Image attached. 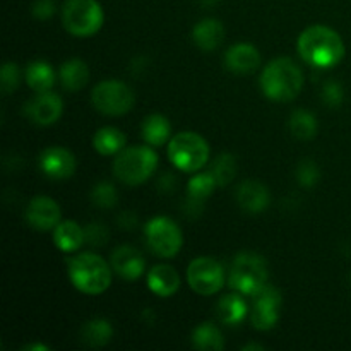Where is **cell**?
<instances>
[{"label": "cell", "mask_w": 351, "mask_h": 351, "mask_svg": "<svg viewBox=\"0 0 351 351\" xmlns=\"http://www.w3.org/2000/svg\"><path fill=\"white\" fill-rule=\"evenodd\" d=\"M302 60L317 69H332L345 57V43L335 29L322 24L302 31L297 41Z\"/></svg>", "instance_id": "1"}, {"label": "cell", "mask_w": 351, "mask_h": 351, "mask_svg": "<svg viewBox=\"0 0 351 351\" xmlns=\"http://www.w3.org/2000/svg\"><path fill=\"white\" fill-rule=\"evenodd\" d=\"M261 88L269 99L287 103L297 98L304 88V72L291 58L271 60L261 75Z\"/></svg>", "instance_id": "2"}, {"label": "cell", "mask_w": 351, "mask_h": 351, "mask_svg": "<svg viewBox=\"0 0 351 351\" xmlns=\"http://www.w3.org/2000/svg\"><path fill=\"white\" fill-rule=\"evenodd\" d=\"M69 278L81 293L101 295L112 285V269L103 257L82 252L69 263Z\"/></svg>", "instance_id": "3"}, {"label": "cell", "mask_w": 351, "mask_h": 351, "mask_svg": "<svg viewBox=\"0 0 351 351\" xmlns=\"http://www.w3.org/2000/svg\"><path fill=\"white\" fill-rule=\"evenodd\" d=\"M158 154L149 146H130L119 153L113 161V175L122 184L141 185L156 171Z\"/></svg>", "instance_id": "4"}, {"label": "cell", "mask_w": 351, "mask_h": 351, "mask_svg": "<svg viewBox=\"0 0 351 351\" xmlns=\"http://www.w3.org/2000/svg\"><path fill=\"white\" fill-rule=\"evenodd\" d=\"M168 158L177 170L195 173L209 161V144L197 132H178L168 141Z\"/></svg>", "instance_id": "5"}, {"label": "cell", "mask_w": 351, "mask_h": 351, "mask_svg": "<svg viewBox=\"0 0 351 351\" xmlns=\"http://www.w3.org/2000/svg\"><path fill=\"white\" fill-rule=\"evenodd\" d=\"M267 264L263 256L256 252H240L233 259L230 287L242 295L256 297L267 285Z\"/></svg>", "instance_id": "6"}, {"label": "cell", "mask_w": 351, "mask_h": 351, "mask_svg": "<svg viewBox=\"0 0 351 351\" xmlns=\"http://www.w3.org/2000/svg\"><path fill=\"white\" fill-rule=\"evenodd\" d=\"M103 21L105 14L96 0H67L62 9V23L72 36H93L101 29Z\"/></svg>", "instance_id": "7"}, {"label": "cell", "mask_w": 351, "mask_h": 351, "mask_svg": "<svg viewBox=\"0 0 351 351\" xmlns=\"http://www.w3.org/2000/svg\"><path fill=\"white\" fill-rule=\"evenodd\" d=\"M134 101L136 95L122 81H103L91 91L93 106L105 115H123L132 110Z\"/></svg>", "instance_id": "8"}, {"label": "cell", "mask_w": 351, "mask_h": 351, "mask_svg": "<svg viewBox=\"0 0 351 351\" xmlns=\"http://www.w3.org/2000/svg\"><path fill=\"white\" fill-rule=\"evenodd\" d=\"M144 233H146V240L151 250L158 257L171 259L180 252L184 235H182L177 223L171 221L170 218H165V216L153 218L151 221H147Z\"/></svg>", "instance_id": "9"}, {"label": "cell", "mask_w": 351, "mask_h": 351, "mask_svg": "<svg viewBox=\"0 0 351 351\" xmlns=\"http://www.w3.org/2000/svg\"><path fill=\"white\" fill-rule=\"evenodd\" d=\"M187 283L197 295H215L225 285V271L211 257H197L187 267Z\"/></svg>", "instance_id": "10"}, {"label": "cell", "mask_w": 351, "mask_h": 351, "mask_svg": "<svg viewBox=\"0 0 351 351\" xmlns=\"http://www.w3.org/2000/svg\"><path fill=\"white\" fill-rule=\"evenodd\" d=\"M281 308V293L274 287H266L254 297L250 324L257 331H271L278 324Z\"/></svg>", "instance_id": "11"}, {"label": "cell", "mask_w": 351, "mask_h": 351, "mask_svg": "<svg viewBox=\"0 0 351 351\" xmlns=\"http://www.w3.org/2000/svg\"><path fill=\"white\" fill-rule=\"evenodd\" d=\"M60 206L48 195H36L26 208V219L38 232H48L60 223Z\"/></svg>", "instance_id": "12"}, {"label": "cell", "mask_w": 351, "mask_h": 351, "mask_svg": "<svg viewBox=\"0 0 351 351\" xmlns=\"http://www.w3.org/2000/svg\"><path fill=\"white\" fill-rule=\"evenodd\" d=\"M75 156L69 149L60 146L47 147L40 154V168L47 177L55 178V180H65L74 175Z\"/></svg>", "instance_id": "13"}, {"label": "cell", "mask_w": 351, "mask_h": 351, "mask_svg": "<svg viewBox=\"0 0 351 351\" xmlns=\"http://www.w3.org/2000/svg\"><path fill=\"white\" fill-rule=\"evenodd\" d=\"M64 112L62 98L55 93H38L33 99L26 103V115L31 122L38 125H51L57 122Z\"/></svg>", "instance_id": "14"}, {"label": "cell", "mask_w": 351, "mask_h": 351, "mask_svg": "<svg viewBox=\"0 0 351 351\" xmlns=\"http://www.w3.org/2000/svg\"><path fill=\"white\" fill-rule=\"evenodd\" d=\"M112 269L127 281H136L146 269V261L134 247L120 245L112 254Z\"/></svg>", "instance_id": "15"}, {"label": "cell", "mask_w": 351, "mask_h": 351, "mask_svg": "<svg viewBox=\"0 0 351 351\" xmlns=\"http://www.w3.org/2000/svg\"><path fill=\"white\" fill-rule=\"evenodd\" d=\"M225 65L233 74H252L261 65V53L254 45L237 43L226 50Z\"/></svg>", "instance_id": "16"}, {"label": "cell", "mask_w": 351, "mask_h": 351, "mask_svg": "<svg viewBox=\"0 0 351 351\" xmlns=\"http://www.w3.org/2000/svg\"><path fill=\"white\" fill-rule=\"evenodd\" d=\"M237 202L245 213L257 215V213L266 211L271 202V195L264 184L257 180H247L240 184L237 191Z\"/></svg>", "instance_id": "17"}, {"label": "cell", "mask_w": 351, "mask_h": 351, "mask_svg": "<svg viewBox=\"0 0 351 351\" xmlns=\"http://www.w3.org/2000/svg\"><path fill=\"white\" fill-rule=\"evenodd\" d=\"M147 288L156 297H173L180 288V276L170 264H158L147 273Z\"/></svg>", "instance_id": "18"}, {"label": "cell", "mask_w": 351, "mask_h": 351, "mask_svg": "<svg viewBox=\"0 0 351 351\" xmlns=\"http://www.w3.org/2000/svg\"><path fill=\"white\" fill-rule=\"evenodd\" d=\"M218 187L216 184V178L213 177V173H197L189 180L187 184V215H199L202 211V206L204 201L209 195L215 192V189Z\"/></svg>", "instance_id": "19"}, {"label": "cell", "mask_w": 351, "mask_h": 351, "mask_svg": "<svg viewBox=\"0 0 351 351\" xmlns=\"http://www.w3.org/2000/svg\"><path fill=\"white\" fill-rule=\"evenodd\" d=\"M223 38H225V27L221 21L213 19V17L199 21L192 29V40L195 47L201 48L202 51L216 50L221 45Z\"/></svg>", "instance_id": "20"}, {"label": "cell", "mask_w": 351, "mask_h": 351, "mask_svg": "<svg viewBox=\"0 0 351 351\" xmlns=\"http://www.w3.org/2000/svg\"><path fill=\"white\" fill-rule=\"evenodd\" d=\"M53 242L62 252H75L86 243L84 228L75 221H60L53 228Z\"/></svg>", "instance_id": "21"}, {"label": "cell", "mask_w": 351, "mask_h": 351, "mask_svg": "<svg viewBox=\"0 0 351 351\" xmlns=\"http://www.w3.org/2000/svg\"><path fill=\"white\" fill-rule=\"evenodd\" d=\"M58 77H60L62 86L65 91L75 93L81 88H84L86 82L89 79V69L84 60L81 58H71V60L64 62L58 71Z\"/></svg>", "instance_id": "22"}, {"label": "cell", "mask_w": 351, "mask_h": 351, "mask_svg": "<svg viewBox=\"0 0 351 351\" xmlns=\"http://www.w3.org/2000/svg\"><path fill=\"white\" fill-rule=\"evenodd\" d=\"M143 137L149 146H163L165 143L170 141L171 136V125L168 119L160 113H153L147 115L143 122Z\"/></svg>", "instance_id": "23"}, {"label": "cell", "mask_w": 351, "mask_h": 351, "mask_svg": "<svg viewBox=\"0 0 351 351\" xmlns=\"http://www.w3.org/2000/svg\"><path fill=\"white\" fill-rule=\"evenodd\" d=\"M24 75H26L27 86L36 93L50 91L55 84L53 69L45 60H33L27 64Z\"/></svg>", "instance_id": "24"}, {"label": "cell", "mask_w": 351, "mask_h": 351, "mask_svg": "<svg viewBox=\"0 0 351 351\" xmlns=\"http://www.w3.org/2000/svg\"><path fill=\"white\" fill-rule=\"evenodd\" d=\"M93 147L103 156H112L125 149V136L117 127H103L93 136Z\"/></svg>", "instance_id": "25"}, {"label": "cell", "mask_w": 351, "mask_h": 351, "mask_svg": "<svg viewBox=\"0 0 351 351\" xmlns=\"http://www.w3.org/2000/svg\"><path fill=\"white\" fill-rule=\"evenodd\" d=\"M247 304L240 295H226L218 304V319L226 326H235L245 319Z\"/></svg>", "instance_id": "26"}, {"label": "cell", "mask_w": 351, "mask_h": 351, "mask_svg": "<svg viewBox=\"0 0 351 351\" xmlns=\"http://www.w3.org/2000/svg\"><path fill=\"white\" fill-rule=\"evenodd\" d=\"M113 336L112 324L105 319H91L86 322L81 329V338L86 345L93 346V348H99L110 343Z\"/></svg>", "instance_id": "27"}, {"label": "cell", "mask_w": 351, "mask_h": 351, "mask_svg": "<svg viewBox=\"0 0 351 351\" xmlns=\"http://www.w3.org/2000/svg\"><path fill=\"white\" fill-rule=\"evenodd\" d=\"M192 343L195 348L202 351H219L225 348L221 331L211 322H204L195 328L194 335H192Z\"/></svg>", "instance_id": "28"}, {"label": "cell", "mask_w": 351, "mask_h": 351, "mask_svg": "<svg viewBox=\"0 0 351 351\" xmlns=\"http://www.w3.org/2000/svg\"><path fill=\"white\" fill-rule=\"evenodd\" d=\"M288 127H290V132L300 141H308L315 137L319 129L317 119L307 110H295L291 113Z\"/></svg>", "instance_id": "29"}, {"label": "cell", "mask_w": 351, "mask_h": 351, "mask_svg": "<svg viewBox=\"0 0 351 351\" xmlns=\"http://www.w3.org/2000/svg\"><path fill=\"white\" fill-rule=\"evenodd\" d=\"M213 173V177L216 178V184L218 187H226L233 182L237 175V160L233 154L223 153L213 161V167L209 170Z\"/></svg>", "instance_id": "30"}, {"label": "cell", "mask_w": 351, "mask_h": 351, "mask_svg": "<svg viewBox=\"0 0 351 351\" xmlns=\"http://www.w3.org/2000/svg\"><path fill=\"white\" fill-rule=\"evenodd\" d=\"M91 201L98 208L110 209L119 202V192H117V189L110 182H99V184L93 187Z\"/></svg>", "instance_id": "31"}, {"label": "cell", "mask_w": 351, "mask_h": 351, "mask_svg": "<svg viewBox=\"0 0 351 351\" xmlns=\"http://www.w3.org/2000/svg\"><path fill=\"white\" fill-rule=\"evenodd\" d=\"M297 182L305 189H312L321 180V170L317 165L311 160H304L297 167Z\"/></svg>", "instance_id": "32"}, {"label": "cell", "mask_w": 351, "mask_h": 351, "mask_svg": "<svg viewBox=\"0 0 351 351\" xmlns=\"http://www.w3.org/2000/svg\"><path fill=\"white\" fill-rule=\"evenodd\" d=\"M21 81V72L14 62H5L0 71V84H2L3 95H10L17 89Z\"/></svg>", "instance_id": "33"}, {"label": "cell", "mask_w": 351, "mask_h": 351, "mask_svg": "<svg viewBox=\"0 0 351 351\" xmlns=\"http://www.w3.org/2000/svg\"><path fill=\"white\" fill-rule=\"evenodd\" d=\"M343 99H345L343 86L336 81L326 82L324 88H322V101L328 106H331V108H338L343 103Z\"/></svg>", "instance_id": "34"}, {"label": "cell", "mask_w": 351, "mask_h": 351, "mask_svg": "<svg viewBox=\"0 0 351 351\" xmlns=\"http://www.w3.org/2000/svg\"><path fill=\"white\" fill-rule=\"evenodd\" d=\"M84 235H86V242L91 243V245H105L106 240H108L110 233L106 230L105 225H99V223H91L84 228Z\"/></svg>", "instance_id": "35"}, {"label": "cell", "mask_w": 351, "mask_h": 351, "mask_svg": "<svg viewBox=\"0 0 351 351\" xmlns=\"http://www.w3.org/2000/svg\"><path fill=\"white\" fill-rule=\"evenodd\" d=\"M31 12H33V16L40 21L50 19L55 14L53 0H36V2L33 3V7H31Z\"/></svg>", "instance_id": "36"}, {"label": "cell", "mask_w": 351, "mask_h": 351, "mask_svg": "<svg viewBox=\"0 0 351 351\" xmlns=\"http://www.w3.org/2000/svg\"><path fill=\"white\" fill-rule=\"evenodd\" d=\"M117 221H119L120 228L122 230H134L136 228L137 223H139V219H137L136 213L125 211L119 216V219H117Z\"/></svg>", "instance_id": "37"}, {"label": "cell", "mask_w": 351, "mask_h": 351, "mask_svg": "<svg viewBox=\"0 0 351 351\" xmlns=\"http://www.w3.org/2000/svg\"><path fill=\"white\" fill-rule=\"evenodd\" d=\"M173 185H175V177L170 173H167L165 177H161V180L158 182V187L165 192H170L171 189H173Z\"/></svg>", "instance_id": "38"}, {"label": "cell", "mask_w": 351, "mask_h": 351, "mask_svg": "<svg viewBox=\"0 0 351 351\" xmlns=\"http://www.w3.org/2000/svg\"><path fill=\"white\" fill-rule=\"evenodd\" d=\"M23 350H27V351H48L50 348H48V346L40 345V343H38V345H27V346H24Z\"/></svg>", "instance_id": "39"}, {"label": "cell", "mask_w": 351, "mask_h": 351, "mask_svg": "<svg viewBox=\"0 0 351 351\" xmlns=\"http://www.w3.org/2000/svg\"><path fill=\"white\" fill-rule=\"evenodd\" d=\"M202 7H215L219 0H199Z\"/></svg>", "instance_id": "40"}, {"label": "cell", "mask_w": 351, "mask_h": 351, "mask_svg": "<svg viewBox=\"0 0 351 351\" xmlns=\"http://www.w3.org/2000/svg\"><path fill=\"white\" fill-rule=\"evenodd\" d=\"M242 350H264L263 345H245Z\"/></svg>", "instance_id": "41"}, {"label": "cell", "mask_w": 351, "mask_h": 351, "mask_svg": "<svg viewBox=\"0 0 351 351\" xmlns=\"http://www.w3.org/2000/svg\"><path fill=\"white\" fill-rule=\"evenodd\" d=\"M350 283H351V276H350Z\"/></svg>", "instance_id": "42"}]
</instances>
